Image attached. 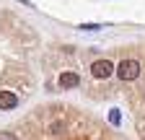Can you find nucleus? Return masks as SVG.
Listing matches in <instances>:
<instances>
[{
    "mask_svg": "<svg viewBox=\"0 0 145 140\" xmlns=\"http://www.w3.org/2000/svg\"><path fill=\"white\" fill-rule=\"evenodd\" d=\"M78 29H80V31H99V29H101V24H80Z\"/></svg>",
    "mask_w": 145,
    "mask_h": 140,
    "instance_id": "obj_6",
    "label": "nucleus"
},
{
    "mask_svg": "<svg viewBox=\"0 0 145 140\" xmlns=\"http://www.w3.org/2000/svg\"><path fill=\"white\" fill-rule=\"evenodd\" d=\"M60 86L62 88H78L80 86V75L78 73H62L60 75Z\"/></svg>",
    "mask_w": 145,
    "mask_h": 140,
    "instance_id": "obj_4",
    "label": "nucleus"
},
{
    "mask_svg": "<svg viewBox=\"0 0 145 140\" xmlns=\"http://www.w3.org/2000/svg\"><path fill=\"white\" fill-rule=\"evenodd\" d=\"M18 107V96L10 91H0V109H16Z\"/></svg>",
    "mask_w": 145,
    "mask_h": 140,
    "instance_id": "obj_3",
    "label": "nucleus"
},
{
    "mask_svg": "<svg viewBox=\"0 0 145 140\" xmlns=\"http://www.w3.org/2000/svg\"><path fill=\"white\" fill-rule=\"evenodd\" d=\"M91 73H93V78L104 80V78H109V75L114 73V65L109 62V60H96L93 65H91Z\"/></svg>",
    "mask_w": 145,
    "mask_h": 140,
    "instance_id": "obj_2",
    "label": "nucleus"
},
{
    "mask_svg": "<svg viewBox=\"0 0 145 140\" xmlns=\"http://www.w3.org/2000/svg\"><path fill=\"white\" fill-rule=\"evenodd\" d=\"M109 125H114V127L122 125V112L119 109H112V112H109Z\"/></svg>",
    "mask_w": 145,
    "mask_h": 140,
    "instance_id": "obj_5",
    "label": "nucleus"
},
{
    "mask_svg": "<svg viewBox=\"0 0 145 140\" xmlns=\"http://www.w3.org/2000/svg\"><path fill=\"white\" fill-rule=\"evenodd\" d=\"M0 140H16L13 135H0Z\"/></svg>",
    "mask_w": 145,
    "mask_h": 140,
    "instance_id": "obj_7",
    "label": "nucleus"
},
{
    "mask_svg": "<svg viewBox=\"0 0 145 140\" xmlns=\"http://www.w3.org/2000/svg\"><path fill=\"white\" fill-rule=\"evenodd\" d=\"M117 75H119L122 80H135V78L140 75V62H137V60H122V62L117 65Z\"/></svg>",
    "mask_w": 145,
    "mask_h": 140,
    "instance_id": "obj_1",
    "label": "nucleus"
}]
</instances>
